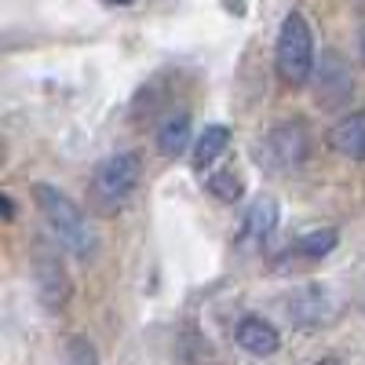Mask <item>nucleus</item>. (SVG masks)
<instances>
[{
  "label": "nucleus",
  "mask_w": 365,
  "mask_h": 365,
  "mask_svg": "<svg viewBox=\"0 0 365 365\" xmlns=\"http://www.w3.org/2000/svg\"><path fill=\"white\" fill-rule=\"evenodd\" d=\"M311 154V139H307V128L299 120H285V125H274L259 146V158L267 161L270 172H292L307 161Z\"/></svg>",
  "instance_id": "obj_4"
},
{
  "label": "nucleus",
  "mask_w": 365,
  "mask_h": 365,
  "mask_svg": "<svg viewBox=\"0 0 365 365\" xmlns=\"http://www.w3.org/2000/svg\"><path fill=\"white\" fill-rule=\"evenodd\" d=\"M234 340H237V347H245V351L256 354V358H267V354H274V351L282 347L278 329H274L267 318H256V314H249L245 322L237 325Z\"/></svg>",
  "instance_id": "obj_8"
},
{
  "label": "nucleus",
  "mask_w": 365,
  "mask_h": 365,
  "mask_svg": "<svg viewBox=\"0 0 365 365\" xmlns=\"http://www.w3.org/2000/svg\"><path fill=\"white\" fill-rule=\"evenodd\" d=\"M0 205H4V216H8V220H15V205H11V197H8V194H0Z\"/></svg>",
  "instance_id": "obj_15"
},
{
  "label": "nucleus",
  "mask_w": 365,
  "mask_h": 365,
  "mask_svg": "<svg viewBox=\"0 0 365 365\" xmlns=\"http://www.w3.org/2000/svg\"><path fill=\"white\" fill-rule=\"evenodd\" d=\"M329 307H332V299H329L325 289L303 285V289H296L292 299H289V318H292L296 325H311V322H322Z\"/></svg>",
  "instance_id": "obj_10"
},
{
  "label": "nucleus",
  "mask_w": 365,
  "mask_h": 365,
  "mask_svg": "<svg viewBox=\"0 0 365 365\" xmlns=\"http://www.w3.org/2000/svg\"><path fill=\"white\" fill-rule=\"evenodd\" d=\"M358 51H361V63H365V29H361V37H358Z\"/></svg>",
  "instance_id": "obj_16"
},
{
  "label": "nucleus",
  "mask_w": 365,
  "mask_h": 365,
  "mask_svg": "<svg viewBox=\"0 0 365 365\" xmlns=\"http://www.w3.org/2000/svg\"><path fill=\"white\" fill-rule=\"evenodd\" d=\"M230 146V128H223V125H208L201 135H197V143H194V165L197 168H208V165H216L220 158H223V150Z\"/></svg>",
  "instance_id": "obj_12"
},
{
  "label": "nucleus",
  "mask_w": 365,
  "mask_h": 365,
  "mask_svg": "<svg viewBox=\"0 0 365 365\" xmlns=\"http://www.w3.org/2000/svg\"><path fill=\"white\" fill-rule=\"evenodd\" d=\"M194 139V128H190V117L187 113H172L161 120V128H158V150L165 158H179L182 150L190 146Z\"/></svg>",
  "instance_id": "obj_11"
},
{
  "label": "nucleus",
  "mask_w": 365,
  "mask_h": 365,
  "mask_svg": "<svg viewBox=\"0 0 365 365\" xmlns=\"http://www.w3.org/2000/svg\"><path fill=\"white\" fill-rule=\"evenodd\" d=\"M208 190L216 194L220 201H237L241 197V179L234 172H220V175L208 179Z\"/></svg>",
  "instance_id": "obj_14"
},
{
  "label": "nucleus",
  "mask_w": 365,
  "mask_h": 365,
  "mask_svg": "<svg viewBox=\"0 0 365 365\" xmlns=\"http://www.w3.org/2000/svg\"><path fill=\"white\" fill-rule=\"evenodd\" d=\"M274 230H278V201L267 197V194H259V197L249 205L245 220H241V227H237V234H234V245H237L241 252H259L267 241L274 237Z\"/></svg>",
  "instance_id": "obj_5"
},
{
  "label": "nucleus",
  "mask_w": 365,
  "mask_h": 365,
  "mask_svg": "<svg viewBox=\"0 0 365 365\" xmlns=\"http://www.w3.org/2000/svg\"><path fill=\"white\" fill-rule=\"evenodd\" d=\"M336 241H340V234L332 230V227H325V230H311V234L296 237L278 263H314V259H325L332 249H336Z\"/></svg>",
  "instance_id": "obj_9"
},
{
  "label": "nucleus",
  "mask_w": 365,
  "mask_h": 365,
  "mask_svg": "<svg viewBox=\"0 0 365 365\" xmlns=\"http://www.w3.org/2000/svg\"><path fill=\"white\" fill-rule=\"evenodd\" d=\"M314 365H344L340 358H322V361H314Z\"/></svg>",
  "instance_id": "obj_17"
},
{
  "label": "nucleus",
  "mask_w": 365,
  "mask_h": 365,
  "mask_svg": "<svg viewBox=\"0 0 365 365\" xmlns=\"http://www.w3.org/2000/svg\"><path fill=\"white\" fill-rule=\"evenodd\" d=\"M110 4H132V0H110Z\"/></svg>",
  "instance_id": "obj_18"
},
{
  "label": "nucleus",
  "mask_w": 365,
  "mask_h": 365,
  "mask_svg": "<svg viewBox=\"0 0 365 365\" xmlns=\"http://www.w3.org/2000/svg\"><path fill=\"white\" fill-rule=\"evenodd\" d=\"M63 365H99V351L91 347V340H84V336H73V340L66 344Z\"/></svg>",
  "instance_id": "obj_13"
},
{
  "label": "nucleus",
  "mask_w": 365,
  "mask_h": 365,
  "mask_svg": "<svg viewBox=\"0 0 365 365\" xmlns=\"http://www.w3.org/2000/svg\"><path fill=\"white\" fill-rule=\"evenodd\" d=\"M34 201L41 208V216L48 220V227L58 234V241H63L70 252H77L81 259H88L91 252H96V230H91V223L84 220V212L58 187L34 182Z\"/></svg>",
  "instance_id": "obj_1"
},
{
  "label": "nucleus",
  "mask_w": 365,
  "mask_h": 365,
  "mask_svg": "<svg viewBox=\"0 0 365 365\" xmlns=\"http://www.w3.org/2000/svg\"><path fill=\"white\" fill-rule=\"evenodd\" d=\"M139 175H143V165H139L135 150L106 158L96 168V175H91V201H96V208L99 212H117L132 197V190L139 187Z\"/></svg>",
  "instance_id": "obj_3"
},
{
  "label": "nucleus",
  "mask_w": 365,
  "mask_h": 365,
  "mask_svg": "<svg viewBox=\"0 0 365 365\" xmlns=\"http://www.w3.org/2000/svg\"><path fill=\"white\" fill-rule=\"evenodd\" d=\"M274 66L285 84H303L314 70V37L311 26L299 11H289L278 29V48H274Z\"/></svg>",
  "instance_id": "obj_2"
},
{
  "label": "nucleus",
  "mask_w": 365,
  "mask_h": 365,
  "mask_svg": "<svg viewBox=\"0 0 365 365\" xmlns=\"http://www.w3.org/2000/svg\"><path fill=\"white\" fill-rule=\"evenodd\" d=\"M329 146L340 158L365 161V113H347L344 120H336L329 128Z\"/></svg>",
  "instance_id": "obj_7"
},
{
  "label": "nucleus",
  "mask_w": 365,
  "mask_h": 365,
  "mask_svg": "<svg viewBox=\"0 0 365 365\" xmlns=\"http://www.w3.org/2000/svg\"><path fill=\"white\" fill-rule=\"evenodd\" d=\"M34 278H37V296L44 307L58 311L70 299V274L63 256H55V249L37 245V259H34Z\"/></svg>",
  "instance_id": "obj_6"
}]
</instances>
